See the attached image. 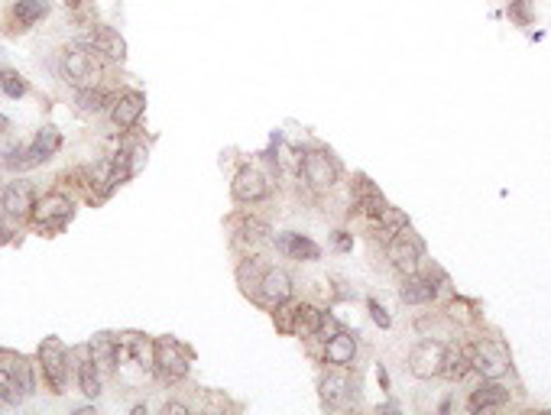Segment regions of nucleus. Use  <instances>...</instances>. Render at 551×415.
<instances>
[{
  "instance_id": "1",
  "label": "nucleus",
  "mask_w": 551,
  "mask_h": 415,
  "mask_svg": "<svg viewBox=\"0 0 551 415\" xmlns=\"http://www.w3.org/2000/svg\"><path fill=\"white\" fill-rule=\"evenodd\" d=\"M114 377L127 389H140L146 379L156 377V347H152V338H146L140 331L117 334Z\"/></svg>"
},
{
  "instance_id": "2",
  "label": "nucleus",
  "mask_w": 551,
  "mask_h": 415,
  "mask_svg": "<svg viewBox=\"0 0 551 415\" xmlns=\"http://www.w3.org/2000/svg\"><path fill=\"white\" fill-rule=\"evenodd\" d=\"M299 179L311 195H328L341 182V163L334 159L328 146H302V159H299Z\"/></svg>"
},
{
  "instance_id": "3",
  "label": "nucleus",
  "mask_w": 551,
  "mask_h": 415,
  "mask_svg": "<svg viewBox=\"0 0 551 415\" xmlns=\"http://www.w3.org/2000/svg\"><path fill=\"white\" fill-rule=\"evenodd\" d=\"M36 363L43 370L45 387L53 389L55 396L69 393V379H71V351L62 344V338H43L39 351H36Z\"/></svg>"
},
{
  "instance_id": "4",
  "label": "nucleus",
  "mask_w": 551,
  "mask_h": 415,
  "mask_svg": "<svg viewBox=\"0 0 551 415\" xmlns=\"http://www.w3.org/2000/svg\"><path fill=\"white\" fill-rule=\"evenodd\" d=\"M152 347H156V377L162 383H182L192 373L195 354L188 344H182L172 334H162V338H152Z\"/></svg>"
},
{
  "instance_id": "5",
  "label": "nucleus",
  "mask_w": 551,
  "mask_h": 415,
  "mask_svg": "<svg viewBox=\"0 0 551 415\" xmlns=\"http://www.w3.org/2000/svg\"><path fill=\"white\" fill-rule=\"evenodd\" d=\"M104 75V59L91 45L75 43L62 53V78L75 88H91Z\"/></svg>"
},
{
  "instance_id": "6",
  "label": "nucleus",
  "mask_w": 551,
  "mask_h": 415,
  "mask_svg": "<svg viewBox=\"0 0 551 415\" xmlns=\"http://www.w3.org/2000/svg\"><path fill=\"white\" fill-rule=\"evenodd\" d=\"M231 247L237 256H250V253H263L273 247V227L263 217L241 211L231 217Z\"/></svg>"
},
{
  "instance_id": "7",
  "label": "nucleus",
  "mask_w": 551,
  "mask_h": 415,
  "mask_svg": "<svg viewBox=\"0 0 551 415\" xmlns=\"http://www.w3.org/2000/svg\"><path fill=\"white\" fill-rule=\"evenodd\" d=\"M75 217V201L65 191H45L43 199H36L33 215H29V224L43 234H59L69 227V221Z\"/></svg>"
},
{
  "instance_id": "8",
  "label": "nucleus",
  "mask_w": 551,
  "mask_h": 415,
  "mask_svg": "<svg viewBox=\"0 0 551 415\" xmlns=\"http://www.w3.org/2000/svg\"><path fill=\"white\" fill-rule=\"evenodd\" d=\"M357 379L350 377V367H331L321 373L318 379V396H321V406L331 409V412H338V409H347L350 403H357Z\"/></svg>"
},
{
  "instance_id": "9",
  "label": "nucleus",
  "mask_w": 551,
  "mask_h": 415,
  "mask_svg": "<svg viewBox=\"0 0 551 415\" xmlns=\"http://www.w3.org/2000/svg\"><path fill=\"white\" fill-rule=\"evenodd\" d=\"M273 195V175L263 172L259 166L253 163H243L241 169L234 172V182H231V199L237 205H263V201Z\"/></svg>"
},
{
  "instance_id": "10",
  "label": "nucleus",
  "mask_w": 551,
  "mask_h": 415,
  "mask_svg": "<svg viewBox=\"0 0 551 415\" xmlns=\"http://www.w3.org/2000/svg\"><path fill=\"white\" fill-rule=\"evenodd\" d=\"M386 260H390L392 270L402 273V276L418 273L422 270V263H425V244H422V237H418L412 227H402L399 234L386 244Z\"/></svg>"
},
{
  "instance_id": "11",
  "label": "nucleus",
  "mask_w": 551,
  "mask_h": 415,
  "mask_svg": "<svg viewBox=\"0 0 551 415\" xmlns=\"http://www.w3.org/2000/svg\"><path fill=\"white\" fill-rule=\"evenodd\" d=\"M448 286L445 273L432 270V273H409L399 286V302L402 305H432L441 289Z\"/></svg>"
},
{
  "instance_id": "12",
  "label": "nucleus",
  "mask_w": 551,
  "mask_h": 415,
  "mask_svg": "<svg viewBox=\"0 0 551 415\" xmlns=\"http://www.w3.org/2000/svg\"><path fill=\"white\" fill-rule=\"evenodd\" d=\"M292 296H295L292 273L283 270V266H273V263H269L267 273H263V280H259L257 296H253V305H259V308H267V312H273L276 305L289 302Z\"/></svg>"
},
{
  "instance_id": "13",
  "label": "nucleus",
  "mask_w": 551,
  "mask_h": 415,
  "mask_svg": "<svg viewBox=\"0 0 551 415\" xmlns=\"http://www.w3.org/2000/svg\"><path fill=\"white\" fill-rule=\"evenodd\" d=\"M473 370L481 373L483 379H503L509 373V351L506 344L497 341V338H481L473 341Z\"/></svg>"
},
{
  "instance_id": "14",
  "label": "nucleus",
  "mask_w": 551,
  "mask_h": 415,
  "mask_svg": "<svg viewBox=\"0 0 551 415\" xmlns=\"http://www.w3.org/2000/svg\"><path fill=\"white\" fill-rule=\"evenodd\" d=\"M36 189L29 179H13L4 185V191H0V211L7 215V221H17V224H23V221H29V215H33V205H36Z\"/></svg>"
},
{
  "instance_id": "15",
  "label": "nucleus",
  "mask_w": 551,
  "mask_h": 415,
  "mask_svg": "<svg viewBox=\"0 0 551 415\" xmlns=\"http://www.w3.org/2000/svg\"><path fill=\"white\" fill-rule=\"evenodd\" d=\"M445 341H435V338H425L418 341L409 351V373L415 379H435L441 377V367H445Z\"/></svg>"
},
{
  "instance_id": "16",
  "label": "nucleus",
  "mask_w": 551,
  "mask_h": 415,
  "mask_svg": "<svg viewBox=\"0 0 551 415\" xmlns=\"http://www.w3.org/2000/svg\"><path fill=\"white\" fill-rule=\"evenodd\" d=\"M71 373H75L78 389L85 393V396L88 399L101 396V389H104V370L98 367V361H95V354H91L88 344L71 347Z\"/></svg>"
},
{
  "instance_id": "17",
  "label": "nucleus",
  "mask_w": 551,
  "mask_h": 415,
  "mask_svg": "<svg viewBox=\"0 0 551 415\" xmlns=\"http://www.w3.org/2000/svg\"><path fill=\"white\" fill-rule=\"evenodd\" d=\"M78 43L91 45L104 62H124L127 59V39L117 29L104 27V23H88V29L78 37Z\"/></svg>"
},
{
  "instance_id": "18",
  "label": "nucleus",
  "mask_w": 551,
  "mask_h": 415,
  "mask_svg": "<svg viewBox=\"0 0 551 415\" xmlns=\"http://www.w3.org/2000/svg\"><path fill=\"white\" fill-rule=\"evenodd\" d=\"M273 250L279 253L283 260H295V263L321 260V247L315 244L308 234H299V231H279V234H273Z\"/></svg>"
},
{
  "instance_id": "19",
  "label": "nucleus",
  "mask_w": 551,
  "mask_h": 415,
  "mask_svg": "<svg viewBox=\"0 0 551 415\" xmlns=\"http://www.w3.org/2000/svg\"><path fill=\"white\" fill-rule=\"evenodd\" d=\"M143 110H146V94L143 91H120L114 94L111 108H107V118L117 130H134L140 124Z\"/></svg>"
},
{
  "instance_id": "20",
  "label": "nucleus",
  "mask_w": 551,
  "mask_h": 415,
  "mask_svg": "<svg viewBox=\"0 0 551 415\" xmlns=\"http://www.w3.org/2000/svg\"><path fill=\"white\" fill-rule=\"evenodd\" d=\"M503 406H509V387L503 379H481L467 399V412H489Z\"/></svg>"
},
{
  "instance_id": "21",
  "label": "nucleus",
  "mask_w": 551,
  "mask_h": 415,
  "mask_svg": "<svg viewBox=\"0 0 551 415\" xmlns=\"http://www.w3.org/2000/svg\"><path fill=\"white\" fill-rule=\"evenodd\" d=\"M289 308H292V325H289V338H299V341H308L315 338L321 328V315L325 308L311 305V302H302V298H289Z\"/></svg>"
},
{
  "instance_id": "22",
  "label": "nucleus",
  "mask_w": 551,
  "mask_h": 415,
  "mask_svg": "<svg viewBox=\"0 0 551 415\" xmlns=\"http://www.w3.org/2000/svg\"><path fill=\"white\" fill-rule=\"evenodd\" d=\"M59 150H62V134H59V126L45 124L43 130H36V136L27 143V169L49 163Z\"/></svg>"
},
{
  "instance_id": "23",
  "label": "nucleus",
  "mask_w": 551,
  "mask_h": 415,
  "mask_svg": "<svg viewBox=\"0 0 551 415\" xmlns=\"http://www.w3.org/2000/svg\"><path fill=\"white\" fill-rule=\"evenodd\" d=\"M321 363L331 367H354L357 363V338L347 328H341L338 334H331L328 341L321 344Z\"/></svg>"
},
{
  "instance_id": "24",
  "label": "nucleus",
  "mask_w": 551,
  "mask_h": 415,
  "mask_svg": "<svg viewBox=\"0 0 551 415\" xmlns=\"http://www.w3.org/2000/svg\"><path fill=\"white\" fill-rule=\"evenodd\" d=\"M49 0H17L13 7H10V27L7 33H27L33 29L36 23H43L49 17Z\"/></svg>"
},
{
  "instance_id": "25",
  "label": "nucleus",
  "mask_w": 551,
  "mask_h": 415,
  "mask_svg": "<svg viewBox=\"0 0 551 415\" xmlns=\"http://www.w3.org/2000/svg\"><path fill=\"white\" fill-rule=\"evenodd\" d=\"M386 205H390V201L382 199V191L376 189V185L366 179V175H360V179H357V191H354V211H360V215H364L366 221L374 224L376 217L386 211Z\"/></svg>"
},
{
  "instance_id": "26",
  "label": "nucleus",
  "mask_w": 551,
  "mask_h": 415,
  "mask_svg": "<svg viewBox=\"0 0 551 415\" xmlns=\"http://www.w3.org/2000/svg\"><path fill=\"white\" fill-rule=\"evenodd\" d=\"M473 370V347L464 341H451L445 351V367H441V377L451 379V383H461L467 373Z\"/></svg>"
},
{
  "instance_id": "27",
  "label": "nucleus",
  "mask_w": 551,
  "mask_h": 415,
  "mask_svg": "<svg viewBox=\"0 0 551 415\" xmlns=\"http://www.w3.org/2000/svg\"><path fill=\"white\" fill-rule=\"evenodd\" d=\"M267 266L269 263L263 260V253H250V256H241V263H237V286H241V292L250 298V302H253V296H257L259 280H263Z\"/></svg>"
},
{
  "instance_id": "28",
  "label": "nucleus",
  "mask_w": 551,
  "mask_h": 415,
  "mask_svg": "<svg viewBox=\"0 0 551 415\" xmlns=\"http://www.w3.org/2000/svg\"><path fill=\"white\" fill-rule=\"evenodd\" d=\"M114 94H107L101 85H91V88H75V110L85 114V118H98L111 108Z\"/></svg>"
},
{
  "instance_id": "29",
  "label": "nucleus",
  "mask_w": 551,
  "mask_h": 415,
  "mask_svg": "<svg viewBox=\"0 0 551 415\" xmlns=\"http://www.w3.org/2000/svg\"><path fill=\"white\" fill-rule=\"evenodd\" d=\"M402 227H409V217H406V211H399V208L386 205V211H382V215L374 221V234L380 237L382 244H390V240H392L396 234H399Z\"/></svg>"
},
{
  "instance_id": "30",
  "label": "nucleus",
  "mask_w": 551,
  "mask_h": 415,
  "mask_svg": "<svg viewBox=\"0 0 551 415\" xmlns=\"http://www.w3.org/2000/svg\"><path fill=\"white\" fill-rule=\"evenodd\" d=\"M7 363L10 370H13V379H17V387L23 389V396H36V367L29 357H23V354H13L7 351Z\"/></svg>"
},
{
  "instance_id": "31",
  "label": "nucleus",
  "mask_w": 551,
  "mask_h": 415,
  "mask_svg": "<svg viewBox=\"0 0 551 415\" xmlns=\"http://www.w3.org/2000/svg\"><path fill=\"white\" fill-rule=\"evenodd\" d=\"M91 354H95V361L104 373H114V354H117V334L111 331H98L95 338L88 341Z\"/></svg>"
},
{
  "instance_id": "32",
  "label": "nucleus",
  "mask_w": 551,
  "mask_h": 415,
  "mask_svg": "<svg viewBox=\"0 0 551 415\" xmlns=\"http://www.w3.org/2000/svg\"><path fill=\"white\" fill-rule=\"evenodd\" d=\"M23 389L17 387V379H13V370H10L7 363V351H0V403L4 406H20L23 403Z\"/></svg>"
},
{
  "instance_id": "33",
  "label": "nucleus",
  "mask_w": 551,
  "mask_h": 415,
  "mask_svg": "<svg viewBox=\"0 0 551 415\" xmlns=\"http://www.w3.org/2000/svg\"><path fill=\"white\" fill-rule=\"evenodd\" d=\"M0 91H4L7 98L20 101L29 91V85H27V78H23L20 72H13V69H4V72H0Z\"/></svg>"
},
{
  "instance_id": "34",
  "label": "nucleus",
  "mask_w": 551,
  "mask_h": 415,
  "mask_svg": "<svg viewBox=\"0 0 551 415\" xmlns=\"http://www.w3.org/2000/svg\"><path fill=\"white\" fill-rule=\"evenodd\" d=\"M0 163H4V169H10V172H23L27 169V143L7 146V150L0 153Z\"/></svg>"
},
{
  "instance_id": "35",
  "label": "nucleus",
  "mask_w": 551,
  "mask_h": 415,
  "mask_svg": "<svg viewBox=\"0 0 551 415\" xmlns=\"http://www.w3.org/2000/svg\"><path fill=\"white\" fill-rule=\"evenodd\" d=\"M509 20H516L519 27H529V23H532V13H529V0H513V4H509Z\"/></svg>"
},
{
  "instance_id": "36",
  "label": "nucleus",
  "mask_w": 551,
  "mask_h": 415,
  "mask_svg": "<svg viewBox=\"0 0 551 415\" xmlns=\"http://www.w3.org/2000/svg\"><path fill=\"white\" fill-rule=\"evenodd\" d=\"M341 328H344V325H341L338 318L331 315V312H325V315H321V328H318V334H315V338H318V341L325 344V341L331 338V334H338Z\"/></svg>"
},
{
  "instance_id": "37",
  "label": "nucleus",
  "mask_w": 551,
  "mask_h": 415,
  "mask_svg": "<svg viewBox=\"0 0 551 415\" xmlns=\"http://www.w3.org/2000/svg\"><path fill=\"white\" fill-rule=\"evenodd\" d=\"M366 308H370V318H374V321L382 328V331H386V328H392L390 312H386V308H382L380 302H376V298H366Z\"/></svg>"
},
{
  "instance_id": "38",
  "label": "nucleus",
  "mask_w": 551,
  "mask_h": 415,
  "mask_svg": "<svg viewBox=\"0 0 551 415\" xmlns=\"http://www.w3.org/2000/svg\"><path fill=\"white\" fill-rule=\"evenodd\" d=\"M448 315H451V318H461V321H473L471 302H464V298H454L451 305H448Z\"/></svg>"
},
{
  "instance_id": "39",
  "label": "nucleus",
  "mask_w": 551,
  "mask_h": 415,
  "mask_svg": "<svg viewBox=\"0 0 551 415\" xmlns=\"http://www.w3.org/2000/svg\"><path fill=\"white\" fill-rule=\"evenodd\" d=\"M334 250L350 253V250H354V237L347 234V231H338V234H334Z\"/></svg>"
},
{
  "instance_id": "40",
  "label": "nucleus",
  "mask_w": 551,
  "mask_h": 415,
  "mask_svg": "<svg viewBox=\"0 0 551 415\" xmlns=\"http://www.w3.org/2000/svg\"><path fill=\"white\" fill-rule=\"evenodd\" d=\"M162 412H166V415H188V406H185V403H172V399H169V403L162 406Z\"/></svg>"
},
{
  "instance_id": "41",
  "label": "nucleus",
  "mask_w": 551,
  "mask_h": 415,
  "mask_svg": "<svg viewBox=\"0 0 551 415\" xmlns=\"http://www.w3.org/2000/svg\"><path fill=\"white\" fill-rule=\"evenodd\" d=\"M376 377H380V387L382 389H390V373H386V367H382V363L376 367Z\"/></svg>"
},
{
  "instance_id": "42",
  "label": "nucleus",
  "mask_w": 551,
  "mask_h": 415,
  "mask_svg": "<svg viewBox=\"0 0 551 415\" xmlns=\"http://www.w3.org/2000/svg\"><path fill=\"white\" fill-rule=\"evenodd\" d=\"M65 7H81V4H88V0H62Z\"/></svg>"
},
{
  "instance_id": "43",
  "label": "nucleus",
  "mask_w": 551,
  "mask_h": 415,
  "mask_svg": "<svg viewBox=\"0 0 551 415\" xmlns=\"http://www.w3.org/2000/svg\"><path fill=\"white\" fill-rule=\"evenodd\" d=\"M4 130H10V120L4 118V114H0V134H4Z\"/></svg>"
},
{
  "instance_id": "44",
  "label": "nucleus",
  "mask_w": 551,
  "mask_h": 415,
  "mask_svg": "<svg viewBox=\"0 0 551 415\" xmlns=\"http://www.w3.org/2000/svg\"><path fill=\"white\" fill-rule=\"evenodd\" d=\"M0 62H4V45H0Z\"/></svg>"
},
{
  "instance_id": "45",
  "label": "nucleus",
  "mask_w": 551,
  "mask_h": 415,
  "mask_svg": "<svg viewBox=\"0 0 551 415\" xmlns=\"http://www.w3.org/2000/svg\"><path fill=\"white\" fill-rule=\"evenodd\" d=\"M0 72H4V65H0Z\"/></svg>"
}]
</instances>
